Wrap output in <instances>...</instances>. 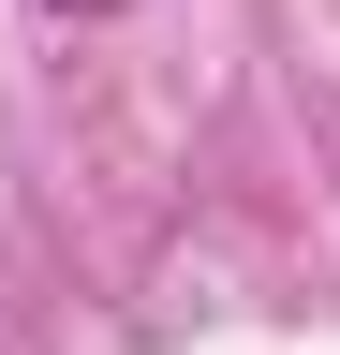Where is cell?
<instances>
[{"label":"cell","mask_w":340,"mask_h":355,"mask_svg":"<svg viewBox=\"0 0 340 355\" xmlns=\"http://www.w3.org/2000/svg\"><path fill=\"white\" fill-rule=\"evenodd\" d=\"M60 15H118V0H60Z\"/></svg>","instance_id":"obj_1"}]
</instances>
